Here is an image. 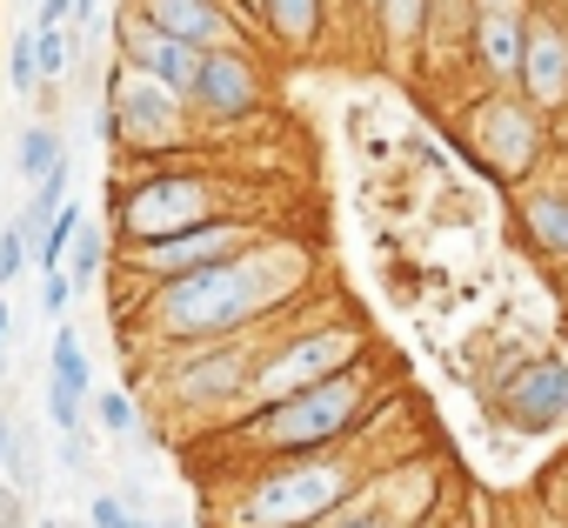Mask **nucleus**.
<instances>
[{
	"instance_id": "obj_1",
	"label": "nucleus",
	"mask_w": 568,
	"mask_h": 528,
	"mask_svg": "<svg viewBox=\"0 0 568 528\" xmlns=\"http://www.w3.org/2000/svg\"><path fill=\"white\" fill-rule=\"evenodd\" d=\"M315 268H322V254H315L302 234H281V227H274L261 247L221 261V268L181 275V282H154V288H141V295L121 302V308L141 315L148 355L201 348V342H227V335H254V328L288 322V315L308 302Z\"/></svg>"
},
{
	"instance_id": "obj_2",
	"label": "nucleus",
	"mask_w": 568,
	"mask_h": 528,
	"mask_svg": "<svg viewBox=\"0 0 568 528\" xmlns=\"http://www.w3.org/2000/svg\"><path fill=\"white\" fill-rule=\"evenodd\" d=\"M375 468H382V455L368 448V435L342 441V448H322V455L254 461L214 495V521L221 528H322L348 501H362Z\"/></svg>"
},
{
	"instance_id": "obj_3",
	"label": "nucleus",
	"mask_w": 568,
	"mask_h": 528,
	"mask_svg": "<svg viewBox=\"0 0 568 528\" xmlns=\"http://www.w3.org/2000/svg\"><path fill=\"white\" fill-rule=\"evenodd\" d=\"M382 395H388V375L382 362H355L348 375L322 382V388H302L274 408H254V415H234L221 428V448L241 455L247 468L254 461H288V455H322V448H342V441H362L375 435L382 422Z\"/></svg>"
},
{
	"instance_id": "obj_4",
	"label": "nucleus",
	"mask_w": 568,
	"mask_h": 528,
	"mask_svg": "<svg viewBox=\"0 0 568 528\" xmlns=\"http://www.w3.org/2000/svg\"><path fill=\"white\" fill-rule=\"evenodd\" d=\"M227 214H261L254 207V181L221 174L207 161L121 174L114 181V254L148 247V241H174V234L207 227V221H227Z\"/></svg>"
},
{
	"instance_id": "obj_5",
	"label": "nucleus",
	"mask_w": 568,
	"mask_h": 528,
	"mask_svg": "<svg viewBox=\"0 0 568 528\" xmlns=\"http://www.w3.org/2000/svg\"><path fill=\"white\" fill-rule=\"evenodd\" d=\"M375 355V342H368V322H355V315H288L274 335H267V348H261V368H254V388H247V408L241 415H254V408H274V402H288V395H302V388H322V382H335V375H348L355 362H368Z\"/></svg>"
},
{
	"instance_id": "obj_6",
	"label": "nucleus",
	"mask_w": 568,
	"mask_h": 528,
	"mask_svg": "<svg viewBox=\"0 0 568 528\" xmlns=\"http://www.w3.org/2000/svg\"><path fill=\"white\" fill-rule=\"evenodd\" d=\"M274 328H281V322H274ZM274 328L154 355L148 395H154L168 415H194V422H221V428H227V422L247 408V388H254V368H261V348H267Z\"/></svg>"
},
{
	"instance_id": "obj_7",
	"label": "nucleus",
	"mask_w": 568,
	"mask_h": 528,
	"mask_svg": "<svg viewBox=\"0 0 568 528\" xmlns=\"http://www.w3.org/2000/svg\"><path fill=\"white\" fill-rule=\"evenodd\" d=\"M101 148H114L121 161H161V154H187L194 148V108L181 94H168L161 81L134 74V68H108V88H101Z\"/></svg>"
},
{
	"instance_id": "obj_8",
	"label": "nucleus",
	"mask_w": 568,
	"mask_h": 528,
	"mask_svg": "<svg viewBox=\"0 0 568 528\" xmlns=\"http://www.w3.org/2000/svg\"><path fill=\"white\" fill-rule=\"evenodd\" d=\"M455 128L468 161H481V174H495L501 187H528L548 167V114L528 94H475L462 101Z\"/></svg>"
},
{
	"instance_id": "obj_9",
	"label": "nucleus",
	"mask_w": 568,
	"mask_h": 528,
	"mask_svg": "<svg viewBox=\"0 0 568 528\" xmlns=\"http://www.w3.org/2000/svg\"><path fill=\"white\" fill-rule=\"evenodd\" d=\"M274 234L267 214H227V221H207V227H187L174 241H148V247H128L114 254V275L128 288H154V282H181V275H201V268H221V261L261 247Z\"/></svg>"
},
{
	"instance_id": "obj_10",
	"label": "nucleus",
	"mask_w": 568,
	"mask_h": 528,
	"mask_svg": "<svg viewBox=\"0 0 568 528\" xmlns=\"http://www.w3.org/2000/svg\"><path fill=\"white\" fill-rule=\"evenodd\" d=\"M274 94V74H267V54L261 48H227V54H207L201 61V81H194V128L201 134H227V128H247Z\"/></svg>"
},
{
	"instance_id": "obj_11",
	"label": "nucleus",
	"mask_w": 568,
	"mask_h": 528,
	"mask_svg": "<svg viewBox=\"0 0 568 528\" xmlns=\"http://www.w3.org/2000/svg\"><path fill=\"white\" fill-rule=\"evenodd\" d=\"M495 422L515 435H555L568 428V348L521 355L495 375Z\"/></svg>"
},
{
	"instance_id": "obj_12",
	"label": "nucleus",
	"mask_w": 568,
	"mask_h": 528,
	"mask_svg": "<svg viewBox=\"0 0 568 528\" xmlns=\"http://www.w3.org/2000/svg\"><path fill=\"white\" fill-rule=\"evenodd\" d=\"M128 8L161 28L168 41L181 48H201V54H227V48H261V28L254 14H241L234 0H128Z\"/></svg>"
},
{
	"instance_id": "obj_13",
	"label": "nucleus",
	"mask_w": 568,
	"mask_h": 528,
	"mask_svg": "<svg viewBox=\"0 0 568 528\" xmlns=\"http://www.w3.org/2000/svg\"><path fill=\"white\" fill-rule=\"evenodd\" d=\"M114 61L121 68H134V74H148V81H161L168 94H181V101H194V81H201V48H181V41H168L161 28H148L128 0H121V14H114Z\"/></svg>"
},
{
	"instance_id": "obj_14",
	"label": "nucleus",
	"mask_w": 568,
	"mask_h": 528,
	"mask_svg": "<svg viewBox=\"0 0 568 528\" xmlns=\"http://www.w3.org/2000/svg\"><path fill=\"white\" fill-rule=\"evenodd\" d=\"M521 94L541 114L568 108V14L555 0H535L528 8V61H521Z\"/></svg>"
},
{
	"instance_id": "obj_15",
	"label": "nucleus",
	"mask_w": 568,
	"mask_h": 528,
	"mask_svg": "<svg viewBox=\"0 0 568 528\" xmlns=\"http://www.w3.org/2000/svg\"><path fill=\"white\" fill-rule=\"evenodd\" d=\"M515 234L535 261L568 268V174H535L528 187H515Z\"/></svg>"
},
{
	"instance_id": "obj_16",
	"label": "nucleus",
	"mask_w": 568,
	"mask_h": 528,
	"mask_svg": "<svg viewBox=\"0 0 568 528\" xmlns=\"http://www.w3.org/2000/svg\"><path fill=\"white\" fill-rule=\"evenodd\" d=\"M521 61H528V14H481L468 41V74L481 94H521Z\"/></svg>"
},
{
	"instance_id": "obj_17",
	"label": "nucleus",
	"mask_w": 568,
	"mask_h": 528,
	"mask_svg": "<svg viewBox=\"0 0 568 528\" xmlns=\"http://www.w3.org/2000/svg\"><path fill=\"white\" fill-rule=\"evenodd\" d=\"M254 28L274 54H315L342 28V0H254Z\"/></svg>"
},
{
	"instance_id": "obj_18",
	"label": "nucleus",
	"mask_w": 568,
	"mask_h": 528,
	"mask_svg": "<svg viewBox=\"0 0 568 528\" xmlns=\"http://www.w3.org/2000/svg\"><path fill=\"white\" fill-rule=\"evenodd\" d=\"M428 8H435V0H375L368 34H375L388 68H408V61L428 54Z\"/></svg>"
},
{
	"instance_id": "obj_19",
	"label": "nucleus",
	"mask_w": 568,
	"mask_h": 528,
	"mask_svg": "<svg viewBox=\"0 0 568 528\" xmlns=\"http://www.w3.org/2000/svg\"><path fill=\"white\" fill-rule=\"evenodd\" d=\"M54 167H68V141H61V128H54V121H28L21 141H14V174H21L28 187H41Z\"/></svg>"
},
{
	"instance_id": "obj_20",
	"label": "nucleus",
	"mask_w": 568,
	"mask_h": 528,
	"mask_svg": "<svg viewBox=\"0 0 568 528\" xmlns=\"http://www.w3.org/2000/svg\"><path fill=\"white\" fill-rule=\"evenodd\" d=\"M48 382L54 388H74V395H94V362H88V335L74 322L54 328V348H48Z\"/></svg>"
},
{
	"instance_id": "obj_21",
	"label": "nucleus",
	"mask_w": 568,
	"mask_h": 528,
	"mask_svg": "<svg viewBox=\"0 0 568 528\" xmlns=\"http://www.w3.org/2000/svg\"><path fill=\"white\" fill-rule=\"evenodd\" d=\"M108 268H114V247H108V227H81L74 234V247H68V282L74 288H94V282H108Z\"/></svg>"
},
{
	"instance_id": "obj_22",
	"label": "nucleus",
	"mask_w": 568,
	"mask_h": 528,
	"mask_svg": "<svg viewBox=\"0 0 568 528\" xmlns=\"http://www.w3.org/2000/svg\"><path fill=\"white\" fill-rule=\"evenodd\" d=\"M81 41H88L81 28H48V34L34 28V48H41V94L61 88V81L81 68Z\"/></svg>"
},
{
	"instance_id": "obj_23",
	"label": "nucleus",
	"mask_w": 568,
	"mask_h": 528,
	"mask_svg": "<svg viewBox=\"0 0 568 528\" xmlns=\"http://www.w3.org/2000/svg\"><path fill=\"white\" fill-rule=\"evenodd\" d=\"M81 227H88V207H81V201H68V207L48 221V234L34 241V268H41V275H61V268H68V247H74Z\"/></svg>"
},
{
	"instance_id": "obj_24",
	"label": "nucleus",
	"mask_w": 568,
	"mask_h": 528,
	"mask_svg": "<svg viewBox=\"0 0 568 528\" xmlns=\"http://www.w3.org/2000/svg\"><path fill=\"white\" fill-rule=\"evenodd\" d=\"M94 428L101 435H114V441H134L141 435V402H134V388H94Z\"/></svg>"
},
{
	"instance_id": "obj_25",
	"label": "nucleus",
	"mask_w": 568,
	"mask_h": 528,
	"mask_svg": "<svg viewBox=\"0 0 568 528\" xmlns=\"http://www.w3.org/2000/svg\"><path fill=\"white\" fill-rule=\"evenodd\" d=\"M0 481H8V488H21L28 501L41 495V448H34V435H28V428H14V441H8V461H0Z\"/></svg>"
},
{
	"instance_id": "obj_26",
	"label": "nucleus",
	"mask_w": 568,
	"mask_h": 528,
	"mask_svg": "<svg viewBox=\"0 0 568 528\" xmlns=\"http://www.w3.org/2000/svg\"><path fill=\"white\" fill-rule=\"evenodd\" d=\"M8 94H21V101L41 94V48H34V28H21V34L8 41Z\"/></svg>"
},
{
	"instance_id": "obj_27",
	"label": "nucleus",
	"mask_w": 568,
	"mask_h": 528,
	"mask_svg": "<svg viewBox=\"0 0 568 528\" xmlns=\"http://www.w3.org/2000/svg\"><path fill=\"white\" fill-rule=\"evenodd\" d=\"M34 268V241L21 234V221H0V295Z\"/></svg>"
},
{
	"instance_id": "obj_28",
	"label": "nucleus",
	"mask_w": 568,
	"mask_h": 528,
	"mask_svg": "<svg viewBox=\"0 0 568 528\" xmlns=\"http://www.w3.org/2000/svg\"><path fill=\"white\" fill-rule=\"evenodd\" d=\"M88 528H154V515H141L114 488H101V495H88Z\"/></svg>"
},
{
	"instance_id": "obj_29",
	"label": "nucleus",
	"mask_w": 568,
	"mask_h": 528,
	"mask_svg": "<svg viewBox=\"0 0 568 528\" xmlns=\"http://www.w3.org/2000/svg\"><path fill=\"white\" fill-rule=\"evenodd\" d=\"M88 402L94 395H74V388H54L48 382V422H54V435H81L88 428Z\"/></svg>"
},
{
	"instance_id": "obj_30",
	"label": "nucleus",
	"mask_w": 568,
	"mask_h": 528,
	"mask_svg": "<svg viewBox=\"0 0 568 528\" xmlns=\"http://www.w3.org/2000/svg\"><path fill=\"white\" fill-rule=\"evenodd\" d=\"M322 528H402V521H395V515H388L368 488H362V501H348V508H342L335 521H322Z\"/></svg>"
},
{
	"instance_id": "obj_31",
	"label": "nucleus",
	"mask_w": 568,
	"mask_h": 528,
	"mask_svg": "<svg viewBox=\"0 0 568 528\" xmlns=\"http://www.w3.org/2000/svg\"><path fill=\"white\" fill-rule=\"evenodd\" d=\"M54 461H61V475H88L94 468V435L81 428V435H61L54 441Z\"/></svg>"
},
{
	"instance_id": "obj_32",
	"label": "nucleus",
	"mask_w": 568,
	"mask_h": 528,
	"mask_svg": "<svg viewBox=\"0 0 568 528\" xmlns=\"http://www.w3.org/2000/svg\"><path fill=\"white\" fill-rule=\"evenodd\" d=\"M74 282H68V268L61 275H41V315H54V322H68V308H74Z\"/></svg>"
},
{
	"instance_id": "obj_33",
	"label": "nucleus",
	"mask_w": 568,
	"mask_h": 528,
	"mask_svg": "<svg viewBox=\"0 0 568 528\" xmlns=\"http://www.w3.org/2000/svg\"><path fill=\"white\" fill-rule=\"evenodd\" d=\"M0 528H34V501L8 481H0Z\"/></svg>"
},
{
	"instance_id": "obj_34",
	"label": "nucleus",
	"mask_w": 568,
	"mask_h": 528,
	"mask_svg": "<svg viewBox=\"0 0 568 528\" xmlns=\"http://www.w3.org/2000/svg\"><path fill=\"white\" fill-rule=\"evenodd\" d=\"M535 0H475V14H528Z\"/></svg>"
},
{
	"instance_id": "obj_35",
	"label": "nucleus",
	"mask_w": 568,
	"mask_h": 528,
	"mask_svg": "<svg viewBox=\"0 0 568 528\" xmlns=\"http://www.w3.org/2000/svg\"><path fill=\"white\" fill-rule=\"evenodd\" d=\"M94 14H101V0H74V28H81V34L94 28Z\"/></svg>"
},
{
	"instance_id": "obj_36",
	"label": "nucleus",
	"mask_w": 568,
	"mask_h": 528,
	"mask_svg": "<svg viewBox=\"0 0 568 528\" xmlns=\"http://www.w3.org/2000/svg\"><path fill=\"white\" fill-rule=\"evenodd\" d=\"M8 335H14V308H8V295H0V348H8Z\"/></svg>"
},
{
	"instance_id": "obj_37",
	"label": "nucleus",
	"mask_w": 568,
	"mask_h": 528,
	"mask_svg": "<svg viewBox=\"0 0 568 528\" xmlns=\"http://www.w3.org/2000/svg\"><path fill=\"white\" fill-rule=\"evenodd\" d=\"M342 14H355V21H368V14H375V0H342Z\"/></svg>"
},
{
	"instance_id": "obj_38",
	"label": "nucleus",
	"mask_w": 568,
	"mask_h": 528,
	"mask_svg": "<svg viewBox=\"0 0 568 528\" xmlns=\"http://www.w3.org/2000/svg\"><path fill=\"white\" fill-rule=\"evenodd\" d=\"M8 441H14V422H8V408H0V461H8Z\"/></svg>"
},
{
	"instance_id": "obj_39",
	"label": "nucleus",
	"mask_w": 568,
	"mask_h": 528,
	"mask_svg": "<svg viewBox=\"0 0 568 528\" xmlns=\"http://www.w3.org/2000/svg\"><path fill=\"white\" fill-rule=\"evenodd\" d=\"M34 528H74L68 515H34Z\"/></svg>"
},
{
	"instance_id": "obj_40",
	"label": "nucleus",
	"mask_w": 568,
	"mask_h": 528,
	"mask_svg": "<svg viewBox=\"0 0 568 528\" xmlns=\"http://www.w3.org/2000/svg\"><path fill=\"white\" fill-rule=\"evenodd\" d=\"M488 528H528V521H521V515H495Z\"/></svg>"
},
{
	"instance_id": "obj_41",
	"label": "nucleus",
	"mask_w": 568,
	"mask_h": 528,
	"mask_svg": "<svg viewBox=\"0 0 568 528\" xmlns=\"http://www.w3.org/2000/svg\"><path fill=\"white\" fill-rule=\"evenodd\" d=\"M154 528H187V521L181 515H154Z\"/></svg>"
},
{
	"instance_id": "obj_42",
	"label": "nucleus",
	"mask_w": 568,
	"mask_h": 528,
	"mask_svg": "<svg viewBox=\"0 0 568 528\" xmlns=\"http://www.w3.org/2000/svg\"><path fill=\"white\" fill-rule=\"evenodd\" d=\"M0 382H8V348H0Z\"/></svg>"
},
{
	"instance_id": "obj_43",
	"label": "nucleus",
	"mask_w": 568,
	"mask_h": 528,
	"mask_svg": "<svg viewBox=\"0 0 568 528\" xmlns=\"http://www.w3.org/2000/svg\"><path fill=\"white\" fill-rule=\"evenodd\" d=\"M234 8H241V14H254V0H234Z\"/></svg>"
},
{
	"instance_id": "obj_44",
	"label": "nucleus",
	"mask_w": 568,
	"mask_h": 528,
	"mask_svg": "<svg viewBox=\"0 0 568 528\" xmlns=\"http://www.w3.org/2000/svg\"><path fill=\"white\" fill-rule=\"evenodd\" d=\"M561 468H568V461H561Z\"/></svg>"
}]
</instances>
